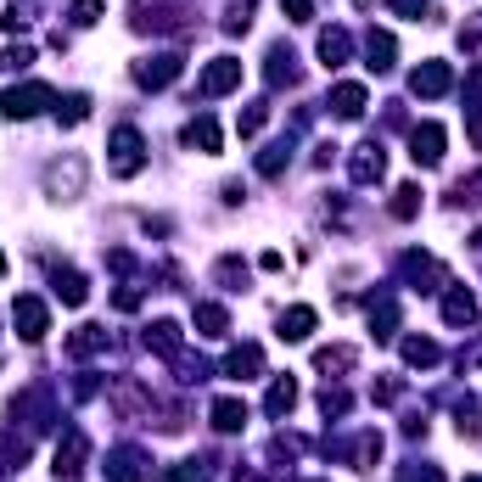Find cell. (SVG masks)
Here are the masks:
<instances>
[{"label": "cell", "mask_w": 482, "mask_h": 482, "mask_svg": "<svg viewBox=\"0 0 482 482\" xmlns=\"http://www.w3.org/2000/svg\"><path fill=\"white\" fill-rule=\"evenodd\" d=\"M12 326H17V337L23 342H39L51 331V309L39 303V298H17V309H12Z\"/></svg>", "instance_id": "1"}, {"label": "cell", "mask_w": 482, "mask_h": 482, "mask_svg": "<svg viewBox=\"0 0 482 482\" xmlns=\"http://www.w3.org/2000/svg\"><path fill=\"white\" fill-rule=\"evenodd\" d=\"M51 85H23V90H6V96H0V113H6V118H34L39 107H51Z\"/></svg>", "instance_id": "2"}, {"label": "cell", "mask_w": 482, "mask_h": 482, "mask_svg": "<svg viewBox=\"0 0 482 482\" xmlns=\"http://www.w3.org/2000/svg\"><path fill=\"white\" fill-rule=\"evenodd\" d=\"M236 85H241V62L236 56H214L202 68V96H230Z\"/></svg>", "instance_id": "3"}, {"label": "cell", "mask_w": 482, "mask_h": 482, "mask_svg": "<svg viewBox=\"0 0 482 482\" xmlns=\"http://www.w3.org/2000/svg\"><path fill=\"white\" fill-rule=\"evenodd\" d=\"M113 174L118 180L140 174V130H118L113 135Z\"/></svg>", "instance_id": "4"}, {"label": "cell", "mask_w": 482, "mask_h": 482, "mask_svg": "<svg viewBox=\"0 0 482 482\" xmlns=\"http://www.w3.org/2000/svg\"><path fill=\"white\" fill-rule=\"evenodd\" d=\"M410 157L421 163V169H432V163L444 157V123H421V130L410 135Z\"/></svg>", "instance_id": "5"}, {"label": "cell", "mask_w": 482, "mask_h": 482, "mask_svg": "<svg viewBox=\"0 0 482 482\" xmlns=\"http://www.w3.org/2000/svg\"><path fill=\"white\" fill-rule=\"evenodd\" d=\"M85 454H90V444H85V432H68V437H62V444H56V477H79V471H85Z\"/></svg>", "instance_id": "6"}, {"label": "cell", "mask_w": 482, "mask_h": 482, "mask_svg": "<svg viewBox=\"0 0 482 482\" xmlns=\"http://www.w3.org/2000/svg\"><path fill=\"white\" fill-rule=\"evenodd\" d=\"M135 79L146 90H163V85H174L180 79V56H146L140 68H135Z\"/></svg>", "instance_id": "7"}, {"label": "cell", "mask_w": 482, "mask_h": 482, "mask_svg": "<svg viewBox=\"0 0 482 482\" xmlns=\"http://www.w3.org/2000/svg\"><path fill=\"white\" fill-rule=\"evenodd\" d=\"M449 85H454L449 62H427V68H415V79H410V90H415V96H444Z\"/></svg>", "instance_id": "8"}, {"label": "cell", "mask_w": 482, "mask_h": 482, "mask_svg": "<svg viewBox=\"0 0 482 482\" xmlns=\"http://www.w3.org/2000/svg\"><path fill=\"white\" fill-rule=\"evenodd\" d=\"M46 185H51L56 197H79V191H85V163H79V157H68V163H56V169L46 174Z\"/></svg>", "instance_id": "9"}, {"label": "cell", "mask_w": 482, "mask_h": 482, "mask_svg": "<svg viewBox=\"0 0 482 482\" xmlns=\"http://www.w3.org/2000/svg\"><path fill=\"white\" fill-rule=\"evenodd\" d=\"M292 404H298V382H292V376H275V382H269V398H264L269 421H281V415H292Z\"/></svg>", "instance_id": "10"}, {"label": "cell", "mask_w": 482, "mask_h": 482, "mask_svg": "<svg viewBox=\"0 0 482 482\" xmlns=\"http://www.w3.org/2000/svg\"><path fill=\"white\" fill-rule=\"evenodd\" d=\"M264 370V348H230V359H224V376H236V382H247V376H258Z\"/></svg>", "instance_id": "11"}, {"label": "cell", "mask_w": 482, "mask_h": 482, "mask_svg": "<svg viewBox=\"0 0 482 482\" xmlns=\"http://www.w3.org/2000/svg\"><path fill=\"white\" fill-rule=\"evenodd\" d=\"M107 477H113V482H146L140 449H113V454H107Z\"/></svg>", "instance_id": "12"}, {"label": "cell", "mask_w": 482, "mask_h": 482, "mask_svg": "<svg viewBox=\"0 0 482 482\" xmlns=\"http://www.w3.org/2000/svg\"><path fill=\"white\" fill-rule=\"evenodd\" d=\"M382 169H387V157H382V146H359V152H353V180L359 185H370V180H382Z\"/></svg>", "instance_id": "13"}, {"label": "cell", "mask_w": 482, "mask_h": 482, "mask_svg": "<svg viewBox=\"0 0 482 482\" xmlns=\"http://www.w3.org/2000/svg\"><path fill=\"white\" fill-rule=\"evenodd\" d=\"M101 348H107V331L101 326H79L68 337V359H90V353H101Z\"/></svg>", "instance_id": "14"}, {"label": "cell", "mask_w": 482, "mask_h": 482, "mask_svg": "<svg viewBox=\"0 0 482 482\" xmlns=\"http://www.w3.org/2000/svg\"><path fill=\"white\" fill-rule=\"evenodd\" d=\"M348 51H353V39H348L342 29H326V34H320V62H326V68H342Z\"/></svg>", "instance_id": "15"}, {"label": "cell", "mask_w": 482, "mask_h": 482, "mask_svg": "<svg viewBox=\"0 0 482 482\" xmlns=\"http://www.w3.org/2000/svg\"><path fill=\"white\" fill-rule=\"evenodd\" d=\"M444 320H449V326H471V320H477V298L454 286L449 298H444Z\"/></svg>", "instance_id": "16"}, {"label": "cell", "mask_w": 482, "mask_h": 482, "mask_svg": "<svg viewBox=\"0 0 482 482\" xmlns=\"http://www.w3.org/2000/svg\"><path fill=\"white\" fill-rule=\"evenodd\" d=\"M56 298L68 303V309H79L90 298V286H85V275H79V269H56Z\"/></svg>", "instance_id": "17"}, {"label": "cell", "mask_w": 482, "mask_h": 482, "mask_svg": "<svg viewBox=\"0 0 482 482\" xmlns=\"http://www.w3.org/2000/svg\"><path fill=\"white\" fill-rule=\"evenodd\" d=\"M309 331H314V309L298 303V309H286V314H281V337H286V342H303Z\"/></svg>", "instance_id": "18"}, {"label": "cell", "mask_w": 482, "mask_h": 482, "mask_svg": "<svg viewBox=\"0 0 482 482\" xmlns=\"http://www.w3.org/2000/svg\"><path fill=\"white\" fill-rule=\"evenodd\" d=\"M214 427L219 432H241L247 427V404H241V398H219V404H214Z\"/></svg>", "instance_id": "19"}, {"label": "cell", "mask_w": 482, "mask_h": 482, "mask_svg": "<svg viewBox=\"0 0 482 482\" xmlns=\"http://www.w3.org/2000/svg\"><path fill=\"white\" fill-rule=\"evenodd\" d=\"M331 107H337V118H359L365 113V85H337L331 90Z\"/></svg>", "instance_id": "20"}, {"label": "cell", "mask_w": 482, "mask_h": 482, "mask_svg": "<svg viewBox=\"0 0 482 482\" xmlns=\"http://www.w3.org/2000/svg\"><path fill=\"white\" fill-rule=\"evenodd\" d=\"M185 146H197V152H219V123L214 118L185 123Z\"/></svg>", "instance_id": "21"}, {"label": "cell", "mask_w": 482, "mask_h": 482, "mask_svg": "<svg viewBox=\"0 0 482 482\" xmlns=\"http://www.w3.org/2000/svg\"><path fill=\"white\" fill-rule=\"evenodd\" d=\"M197 331H202V337H224V331H230V314H224L219 303H197Z\"/></svg>", "instance_id": "22"}, {"label": "cell", "mask_w": 482, "mask_h": 482, "mask_svg": "<svg viewBox=\"0 0 482 482\" xmlns=\"http://www.w3.org/2000/svg\"><path fill=\"white\" fill-rule=\"evenodd\" d=\"M146 348H157V353H180V326H174V320H157L152 331H146Z\"/></svg>", "instance_id": "23"}, {"label": "cell", "mask_w": 482, "mask_h": 482, "mask_svg": "<svg viewBox=\"0 0 482 482\" xmlns=\"http://www.w3.org/2000/svg\"><path fill=\"white\" fill-rule=\"evenodd\" d=\"M314 365H320L326 376L331 370H353V365H359V353H353V348H320V353H314Z\"/></svg>", "instance_id": "24"}, {"label": "cell", "mask_w": 482, "mask_h": 482, "mask_svg": "<svg viewBox=\"0 0 482 482\" xmlns=\"http://www.w3.org/2000/svg\"><path fill=\"white\" fill-rule=\"evenodd\" d=\"M365 56H370L376 73H387V68H393V34H370V39H365Z\"/></svg>", "instance_id": "25"}, {"label": "cell", "mask_w": 482, "mask_h": 482, "mask_svg": "<svg viewBox=\"0 0 482 482\" xmlns=\"http://www.w3.org/2000/svg\"><path fill=\"white\" fill-rule=\"evenodd\" d=\"M404 359L410 365H437V342L432 337H404Z\"/></svg>", "instance_id": "26"}, {"label": "cell", "mask_w": 482, "mask_h": 482, "mask_svg": "<svg viewBox=\"0 0 482 482\" xmlns=\"http://www.w3.org/2000/svg\"><path fill=\"white\" fill-rule=\"evenodd\" d=\"M393 214L415 219V214H421V191H415V185H398V191H393Z\"/></svg>", "instance_id": "27"}, {"label": "cell", "mask_w": 482, "mask_h": 482, "mask_svg": "<svg viewBox=\"0 0 482 482\" xmlns=\"http://www.w3.org/2000/svg\"><path fill=\"white\" fill-rule=\"evenodd\" d=\"M56 118H62V123H85V118H90V96H68V101H56Z\"/></svg>", "instance_id": "28"}, {"label": "cell", "mask_w": 482, "mask_h": 482, "mask_svg": "<svg viewBox=\"0 0 482 482\" xmlns=\"http://www.w3.org/2000/svg\"><path fill=\"white\" fill-rule=\"evenodd\" d=\"M269 85H292V51L286 46L269 51Z\"/></svg>", "instance_id": "29"}, {"label": "cell", "mask_w": 482, "mask_h": 482, "mask_svg": "<svg viewBox=\"0 0 482 482\" xmlns=\"http://www.w3.org/2000/svg\"><path fill=\"white\" fill-rule=\"evenodd\" d=\"M29 62H34L29 46H6V51H0V73H17V68H29Z\"/></svg>", "instance_id": "30"}, {"label": "cell", "mask_w": 482, "mask_h": 482, "mask_svg": "<svg viewBox=\"0 0 482 482\" xmlns=\"http://www.w3.org/2000/svg\"><path fill=\"white\" fill-rule=\"evenodd\" d=\"M247 23H253V6H247V0H241V6H230L224 29H230V34H247Z\"/></svg>", "instance_id": "31"}, {"label": "cell", "mask_w": 482, "mask_h": 482, "mask_svg": "<svg viewBox=\"0 0 482 482\" xmlns=\"http://www.w3.org/2000/svg\"><path fill=\"white\" fill-rule=\"evenodd\" d=\"M96 17H101V0H73V23L79 29H90Z\"/></svg>", "instance_id": "32"}, {"label": "cell", "mask_w": 482, "mask_h": 482, "mask_svg": "<svg viewBox=\"0 0 482 482\" xmlns=\"http://www.w3.org/2000/svg\"><path fill=\"white\" fill-rule=\"evenodd\" d=\"M264 118H269L264 101H258V107H247V113H241V135H258V130H264Z\"/></svg>", "instance_id": "33"}, {"label": "cell", "mask_w": 482, "mask_h": 482, "mask_svg": "<svg viewBox=\"0 0 482 482\" xmlns=\"http://www.w3.org/2000/svg\"><path fill=\"white\" fill-rule=\"evenodd\" d=\"M320 410H326V415H348V393H342V387H337V393L326 387V393H320Z\"/></svg>", "instance_id": "34"}, {"label": "cell", "mask_w": 482, "mask_h": 482, "mask_svg": "<svg viewBox=\"0 0 482 482\" xmlns=\"http://www.w3.org/2000/svg\"><path fill=\"white\" fill-rule=\"evenodd\" d=\"M281 12L292 17V23H309V17H314V0H281Z\"/></svg>", "instance_id": "35"}, {"label": "cell", "mask_w": 482, "mask_h": 482, "mask_svg": "<svg viewBox=\"0 0 482 482\" xmlns=\"http://www.w3.org/2000/svg\"><path fill=\"white\" fill-rule=\"evenodd\" d=\"M169 482H207V471L197 466V460H185V466H180V471H174Z\"/></svg>", "instance_id": "36"}, {"label": "cell", "mask_w": 482, "mask_h": 482, "mask_svg": "<svg viewBox=\"0 0 482 482\" xmlns=\"http://www.w3.org/2000/svg\"><path fill=\"white\" fill-rule=\"evenodd\" d=\"M398 482H444V471H437V466H421V471H404Z\"/></svg>", "instance_id": "37"}, {"label": "cell", "mask_w": 482, "mask_h": 482, "mask_svg": "<svg viewBox=\"0 0 482 482\" xmlns=\"http://www.w3.org/2000/svg\"><path fill=\"white\" fill-rule=\"evenodd\" d=\"M466 96H471V101H477V107H482V68H477V73L466 79Z\"/></svg>", "instance_id": "38"}, {"label": "cell", "mask_w": 482, "mask_h": 482, "mask_svg": "<svg viewBox=\"0 0 482 482\" xmlns=\"http://www.w3.org/2000/svg\"><path fill=\"white\" fill-rule=\"evenodd\" d=\"M421 6H427V0H393V12H404V17H415Z\"/></svg>", "instance_id": "39"}, {"label": "cell", "mask_w": 482, "mask_h": 482, "mask_svg": "<svg viewBox=\"0 0 482 482\" xmlns=\"http://www.w3.org/2000/svg\"><path fill=\"white\" fill-rule=\"evenodd\" d=\"M471 140H477V146H482V118H477V123H471Z\"/></svg>", "instance_id": "40"}, {"label": "cell", "mask_w": 482, "mask_h": 482, "mask_svg": "<svg viewBox=\"0 0 482 482\" xmlns=\"http://www.w3.org/2000/svg\"><path fill=\"white\" fill-rule=\"evenodd\" d=\"M0 275H6V253H0Z\"/></svg>", "instance_id": "41"}, {"label": "cell", "mask_w": 482, "mask_h": 482, "mask_svg": "<svg viewBox=\"0 0 482 482\" xmlns=\"http://www.w3.org/2000/svg\"><path fill=\"white\" fill-rule=\"evenodd\" d=\"M466 482H482V477H466Z\"/></svg>", "instance_id": "42"}]
</instances>
